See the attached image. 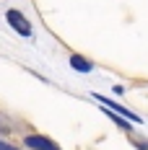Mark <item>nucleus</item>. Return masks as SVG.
Masks as SVG:
<instances>
[{
    "label": "nucleus",
    "instance_id": "nucleus-1",
    "mask_svg": "<svg viewBox=\"0 0 148 150\" xmlns=\"http://www.w3.org/2000/svg\"><path fill=\"white\" fill-rule=\"evenodd\" d=\"M5 18H8V23H11V26L18 31V34H24V36H31V23H29V21H26L21 13H18V11H13V8H11V11L5 13Z\"/></svg>",
    "mask_w": 148,
    "mask_h": 150
},
{
    "label": "nucleus",
    "instance_id": "nucleus-2",
    "mask_svg": "<svg viewBox=\"0 0 148 150\" xmlns=\"http://www.w3.org/2000/svg\"><path fill=\"white\" fill-rule=\"evenodd\" d=\"M94 96H96V98H99V101H102V104H107V109H112V111H114V114H125V117H127V119H130V122H138V124H140V117H135L133 111H127V109H125V106H119V104H114V101H109V98H107V96H99V93H94Z\"/></svg>",
    "mask_w": 148,
    "mask_h": 150
},
{
    "label": "nucleus",
    "instance_id": "nucleus-3",
    "mask_svg": "<svg viewBox=\"0 0 148 150\" xmlns=\"http://www.w3.org/2000/svg\"><path fill=\"white\" fill-rule=\"evenodd\" d=\"M26 145L34 150H60L52 140H47V137H39V135H29L26 137Z\"/></svg>",
    "mask_w": 148,
    "mask_h": 150
},
{
    "label": "nucleus",
    "instance_id": "nucleus-4",
    "mask_svg": "<svg viewBox=\"0 0 148 150\" xmlns=\"http://www.w3.org/2000/svg\"><path fill=\"white\" fill-rule=\"evenodd\" d=\"M70 67L78 70V73H91V70H94V65H91L89 60H83L81 54H70Z\"/></svg>",
    "mask_w": 148,
    "mask_h": 150
},
{
    "label": "nucleus",
    "instance_id": "nucleus-5",
    "mask_svg": "<svg viewBox=\"0 0 148 150\" xmlns=\"http://www.w3.org/2000/svg\"><path fill=\"white\" fill-rule=\"evenodd\" d=\"M104 111H107V117H109V119L114 122V124H119V127H125V129H130V124H127V122L122 119V117H117V114H114L112 109H107V106H104Z\"/></svg>",
    "mask_w": 148,
    "mask_h": 150
},
{
    "label": "nucleus",
    "instance_id": "nucleus-6",
    "mask_svg": "<svg viewBox=\"0 0 148 150\" xmlns=\"http://www.w3.org/2000/svg\"><path fill=\"white\" fill-rule=\"evenodd\" d=\"M0 150H16L13 145H8V142H0Z\"/></svg>",
    "mask_w": 148,
    "mask_h": 150
}]
</instances>
